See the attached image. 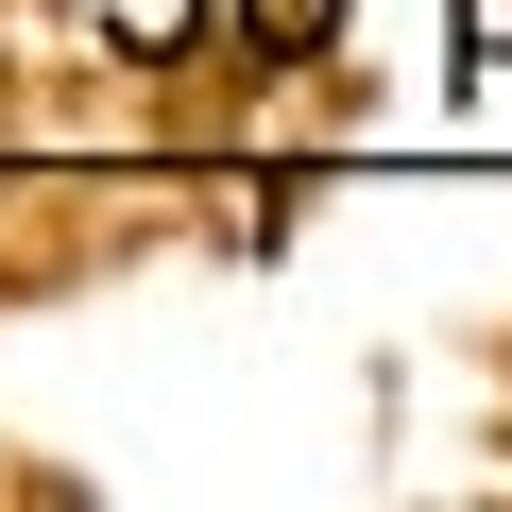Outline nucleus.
Instances as JSON below:
<instances>
[{"label": "nucleus", "mask_w": 512, "mask_h": 512, "mask_svg": "<svg viewBox=\"0 0 512 512\" xmlns=\"http://www.w3.org/2000/svg\"><path fill=\"white\" fill-rule=\"evenodd\" d=\"M239 35H274V52H308V35H342V0H239Z\"/></svg>", "instance_id": "1"}, {"label": "nucleus", "mask_w": 512, "mask_h": 512, "mask_svg": "<svg viewBox=\"0 0 512 512\" xmlns=\"http://www.w3.org/2000/svg\"><path fill=\"white\" fill-rule=\"evenodd\" d=\"M478 52H512V0H478Z\"/></svg>", "instance_id": "2"}]
</instances>
